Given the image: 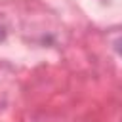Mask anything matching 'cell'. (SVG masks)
Instances as JSON below:
<instances>
[{
    "mask_svg": "<svg viewBox=\"0 0 122 122\" xmlns=\"http://www.w3.org/2000/svg\"><path fill=\"white\" fill-rule=\"evenodd\" d=\"M116 51H118V53L122 55V38H120V40L116 42Z\"/></svg>",
    "mask_w": 122,
    "mask_h": 122,
    "instance_id": "6da1fadb",
    "label": "cell"
}]
</instances>
